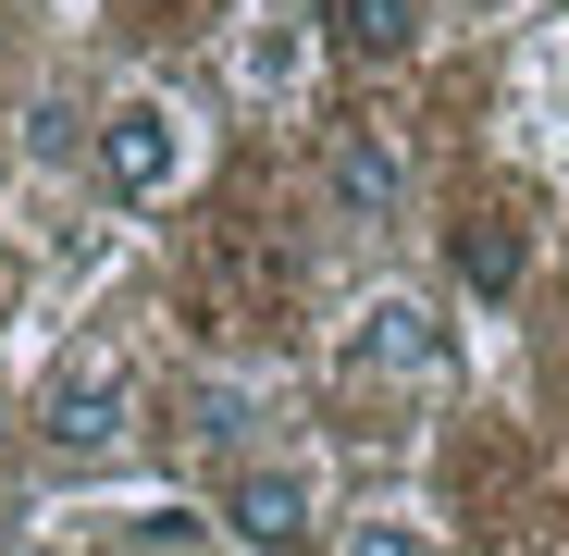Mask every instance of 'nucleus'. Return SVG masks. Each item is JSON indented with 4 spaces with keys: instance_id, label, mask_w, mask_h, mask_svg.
I'll use <instances>...</instances> for the list:
<instances>
[{
    "instance_id": "obj_10",
    "label": "nucleus",
    "mask_w": 569,
    "mask_h": 556,
    "mask_svg": "<svg viewBox=\"0 0 569 556\" xmlns=\"http://www.w3.org/2000/svg\"><path fill=\"white\" fill-rule=\"evenodd\" d=\"M186 544H199V519H186V507H149V519H137V556H186Z\"/></svg>"
},
{
    "instance_id": "obj_6",
    "label": "nucleus",
    "mask_w": 569,
    "mask_h": 556,
    "mask_svg": "<svg viewBox=\"0 0 569 556\" xmlns=\"http://www.w3.org/2000/svg\"><path fill=\"white\" fill-rule=\"evenodd\" d=\"M248 433H260V384H248V371L186 384V445H199V457H223V471H236V457H260Z\"/></svg>"
},
{
    "instance_id": "obj_11",
    "label": "nucleus",
    "mask_w": 569,
    "mask_h": 556,
    "mask_svg": "<svg viewBox=\"0 0 569 556\" xmlns=\"http://www.w3.org/2000/svg\"><path fill=\"white\" fill-rule=\"evenodd\" d=\"M0 433H13V396H0Z\"/></svg>"
},
{
    "instance_id": "obj_8",
    "label": "nucleus",
    "mask_w": 569,
    "mask_h": 556,
    "mask_svg": "<svg viewBox=\"0 0 569 556\" xmlns=\"http://www.w3.org/2000/svg\"><path fill=\"white\" fill-rule=\"evenodd\" d=\"M335 556H446V532H433L421 507H359V519L335 532Z\"/></svg>"
},
{
    "instance_id": "obj_5",
    "label": "nucleus",
    "mask_w": 569,
    "mask_h": 556,
    "mask_svg": "<svg viewBox=\"0 0 569 556\" xmlns=\"http://www.w3.org/2000/svg\"><path fill=\"white\" fill-rule=\"evenodd\" d=\"M322 199H335V223H397V211H409V149H397L385 124H335Z\"/></svg>"
},
{
    "instance_id": "obj_4",
    "label": "nucleus",
    "mask_w": 569,
    "mask_h": 556,
    "mask_svg": "<svg viewBox=\"0 0 569 556\" xmlns=\"http://www.w3.org/2000/svg\"><path fill=\"white\" fill-rule=\"evenodd\" d=\"M335 358L359 371V384H446V322H433V297L385 285V297H359V322H347Z\"/></svg>"
},
{
    "instance_id": "obj_2",
    "label": "nucleus",
    "mask_w": 569,
    "mask_h": 556,
    "mask_svg": "<svg viewBox=\"0 0 569 556\" xmlns=\"http://www.w3.org/2000/svg\"><path fill=\"white\" fill-rule=\"evenodd\" d=\"M26 421H38V445H50V457H74V471H87V457H112V445L137 433V358H124V346H100V334L62 346Z\"/></svg>"
},
{
    "instance_id": "obj_9",
    "label": "nucleus",
    "mask_w": 569,
    "mask_h": 556,
    "mask_svg": "<svg viewBox=\"0 0 569 556\" xmlns=\"http://www.w3.org/2000/svg\"><path fill=\"white\" fill-rule=\"evenodd\" d=\"M458 272H470L483 297H508V285H520V235H508V223H458Z\"/></svg>"
},
{
    "instance_id": "obj_1",
    "label": "nucleus",
    "mask_w": 569,
    "mask_h": 556,
    "mask_svg": "<svg viewBox=\"0 0 569 556\" xmlns=\"http://www.w3.org/2000/svg\"><path fill=\"white\" fill-rule=\"evenodd\" d=\"M186 173H199V124H186L161 87H124V100L87 124V185H100L112 211H161V199H186Z\"/></svg>"
},
{
    "instance_id": "obj_7",
    "label": "nucleus",
    "mask_w": 569,
    "mask_h": 556,
    "mask_svg": "<svg viewBox=\"0 0 569 556\" xmlns=\"http://www.w3.org/2000/svg\"><path fill=\"white\" fill-rule=\"evenodd\" d=\"M335 26H347L359 62H409L421 26H433V0H335Z\"/></svg>"
},
{
    "instance_id": "obj_3",
    "label": "nucleus",
    "mask_w": 569,
    "mask_h": 556,
    "mask_svg": "<svg viewBox=\"0 0 569 556\" xmlns=\"http://www.w3.org/2000/svg\"><path fill=\"white\" fill-rule=\"evenodd\" d=\"M223 532H236L248 556H310V532H322V471H310V457H236V471H223Z\"/></svg>"
}]
</instances>
